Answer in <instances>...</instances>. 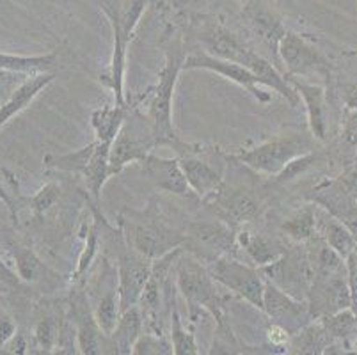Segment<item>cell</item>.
I'll return each mask as SVG.
<instances>
[{"label": "cell", "mask_w": 357, "mask_h": 355, "mask_svg": "<svg viewBox=\"0 0 357 355\" xmlns=\"http://www.w3.org/2000/svg\"><path fill=\"white\" fill-rule=\"evenodd\" d=\"M347 279H349L350 299H352V311L357 315V249L345 259Z\"/></svg>", "instance_id": "obj_38"}, {"label": "cell", "mask_w": 357, "mask_h": 355, "mask_svg": "<svg viewBox=\"0 0 357 355\" xmlns=\"http://www.w3.org/2000/svg\"><path fill=\"white\" fill-rule=\"evenodd\" d=\"M142 164H144L146 174L157 188L169 194L181 195V197L192 195L178 158H164L151 153Z\"/></svg>", "instance_id": "obj_12"}, {"label": "cell", "mask_w": 357, "mask_h": 355, "mask_svg": "<svg viewBox=\"0 0 357 355\" xmlns=\"http://www.w3.org/2000/svg\"><path fill=\"white\" fill-rule=\"evenodd\" d=\"M342 137L349 146H357V109H350L347 114Z\"/></svg>", "instance_id": "obj_39"}, {"label": "cell", "mask_w": 357, "mask_h": 355, "mask_svg": "<svg viewBox=\"0 0 357 355\" xmlns=\"http://www.w3.org/2000/svg\"><path fill=\"white\" fill-rule=\"evenodd\" d=\"M171 347H173V354L176 355L199 354L196 338H194L192 332H189L183 327L180 312H178L176 308H173V315H171Z\"/></svg>", "instance_id": "obj_31"}, {"label": "cell", "mask_w": 357, "mask_h": 355, "mask_svg": "<svg viewBox=\"0 0 357 355\" xmlns=\"http://www.w3.org/2000/svg\"><path fill=\"white\" fill-rule=\"evenodd\" d=\"M6 213H9V215H11V210H9V208H8V204H6L4 201H0V220L4 219V217H6ZM11 219H13V217H11Z\"/></svg>", "instance_id": "obj_47"}, {"label": "cell", "mask_w": 357, "mask_h": 355, "mask_svg": "<svg viewBox=\"0 0 357 355\" xmlns=\"http://www.w3.org/2000/svg\"><path fill=\"white\" fill-rule=\"evenodd\" d=\"M59 332L61 325L54 320V318H43L38 322L34 328V343L41 352L50 354L55 348V345L59 343Z\"/></svg>", "instance_id": "obj_34"}, {"label": "cell", "mask_w": 357, "mask_h": 355, "mask_svg": "<svg viewBox=\"0 0 357 355\" xmlns=\"http://www.w3.org/2000/svg\"><path fill=\"white\" fill-rule=\"evenodd\" d=\"M96 146H98V141L95 139L91 144L84 146V148L77 149V151L68 153V155H47L45 156V165L52 169H57V171L82 174L84 169L89 164L91 156L95 153Z\"/></svg>", "instance_id": "obj_29"}, {"label": "cell", "mask_w": 357, "mask_h": 355, "mask_svg": "<svg viewBox=\"0 0 357 355\" xmlns=\"http://www.w3.org/2000/svg\"><path fill=\"white\" fill-rule=\"evenodd\" d=\"M213 201H219L220 215L231 226L249 222L252 217L258 215V201L252 195L243 194V192H236V194L229 195V197H222V199L217 195Z\"/></svg>", "instance_id": "obj_21"}, {"label": "cell", "mask_w": 357, "mask_h": 355, "mask_svg": "<svg viewBox=\"0 0 357 355\" xmlns=\"http://www.w3.org/2000/svg\"><path fill=\"white\" fill-rule=\"evenodd\" d=\"M180 236L174 234L164 222L151 219L134 227V249L148 258H160L169 250L176 249L181 243Z\"/></svg>", "instance_id": "obj_14"}, {"label": "cell", "mask_w": 357, "mask_h": 355, "mask_svg": "<svg viewBox=\"0 0 357 355\" xmlns=\"http://www.w3.org/2000/svg\"><path fill=\"white\" fill-rule=\"evenodd\" d=\"M121 302H119V293L118 286H112L110 289H107L102 295V299L98 301L95 308V320L98 324L100 331L105 334L107 338H110V334L114 332V328L118 327V322L121 318Z\"/></svg>", "instance_id": "obj_24"}, {"label": "cell", "mask_w": 357, "mask_h": 355, "mask_svg": "<svg viewBox=\"0 0 357 355\" xmlns=\"http://www.w3.org/2000/svg\"><path fill=\"white\" fill-rule=\"evenodd\" d=\"M183 70L213 71V73L220 75V77L228 78L229 82L243 87V89L248 91L249 94H252L259 103L271 102V94L258 89V86L261 84L258 75L252 73L249 68L242 66V64L233 63V61H226V59L215 57V55H210L208 52H196V54H190L189 57H185Z\"/></svg>", "instance_id": "obj_6"}, {"label": "cell", "mask_w": 357, "mask_h": 355, "mask_svg": "<svg viewBox=\"0 0 357 355\" xmlns=\"http://www.w3.org/2000/svg\"><path fill=\"white\" fill-rule=\"evenodd\" d=\"M320 322L329 334L331 341L345 343V347L350 340L356 341L357 315L352 309H343V311H337L334 315H326V317L320 318Z\"/></svg>", "instance_id": "obj_25"}, {"label": "cell", "mask_w": 357, "mask_h": 355, "mask_svg": "<svg viewBox=\"0 0 357 355\" xmlns=\"http://www.w3.org/2000/svg\"><path fill=\"white\" fill-rule=\"evenodd\" d=\"M61 197V187L57 183H47L45 187H41L40 190L36 192L29 199V206L34 211L36 217H43L45 213L52 210L55 206V203L59 201Z\"/></svg>", "instance_id": "obj_35"}, {"label": "cell", "mask_w": 357, "mask_h": 355, "mask_svg": "<svg viewBox=\"0 0 357 355\" xmlns=\"http://www.w3.org/2000/svg\"><path fill=\"white\" fill-rule=\"evenodd\" d=\"M208 272L215 282L236 293L243 301L263 311V295H265V281L261 272L252 266L240 263L231 258H217L208 265Z\"/></svg>", "instance_id": "obj_5"}, {"label": "cell", "mask_w": 357, "mask_h": 355, "mask_svg": "<svg viewBox=\"0 0 357 355\" xmlns=\"http://www.w3.org/2000/svg\"><path fill=\"white\" fill-rule=\"evenodd\" d=\"M263 311L267 312L275 324L283 325L287 328L288 324H297L298 320H304L310 317V305L303 301L291 297L287 292L274 285L271 281H265V295H263Z\"/></svg>", "instance_id": "obj_15"}, {"label": "cell", "mask_w": 357, "mask_h": 355, "mask_svg": "<svg viewBox=\"0 0 357 355\" xmlns=\"http://www.w3.org/2000/svg\"><path fill=\"white\" fill-rule=\"evenodd\" d=\"M345 103L347 109H357V86H352L347 89L345 93Z\"/></svg>", "instance_id": "obj_46"}, {"label": "cell", "mask_w": 357, "mask_h": 355, "mask_svg": "<svg viewBox=\"0 0 357 355\" xmlns=\"http://www.w3.org/2000/svg\"><path fill=\"white\" fill-rule=\"evenodd\" d=\"M15 262L16 273L22 281H38V279H41L43 272H47V266L41 263V259L36 256L31 247H16Z\"/></svg>", "instance_id": "obj_32"}, {"label": "cell", "mask_w": 357, "mask_h": 355, "mask_svg": "<svg viewBox=\"0 0 357 355\" xmlns=\"http://www.w3.org/2000/svg\"><path fill=\"white\" fill-rule=\"evenodd\" d=\"M322 239L329 247H333L343 259H347L357 249V240L352 231L336 217H327L322 222Z\"/></svg>", "instance_id": "obj_23"}, {"label": "cell", "mask_w": 357, "mask_h": 355, "mask_svg": "<svg viewBox=\"0 0 357 355\" xmlns=\"http://www.w3.org/2000/svg\"><path fill=\"white\" fill-rule=\"evenodd\" d=\"M336 183L340 185L347 194H350L352 197H356L357 199V165L356 167L349 169L347 172H343V174L337 178Z\"/></svg>", "instance_id": "obj_41"}, {"label": "cell", "mask_w": 357, "mask_h": 355, "mask_svg": "<svg viewBox=\"0 0 357 355\" xmlns=\"http://www.w3.org/2000/svg\"><path fill=\"white\" fill-rule=\"evenodd\" d=\"M96 252H98V220H96L91 229L87 231V239H86V247H84L82 254L79 258V265H77V270L73 273V281L82 285L84 278H86L87 270H89L91 263L95 259Z\"/></svg>", "instance_id": "obj_33"}, {"label": "cell", "mask_w": 357, "mask_h": 355, "mask_svg": "<svg viewBox=\"0 0 357 355\" xmlns=\"http://www.w3.org/2000/svg\"><path fill=\"white\" fill-rule=\"evenodd\" d=\"M354 350L357 352V336H356V341H354Z\"/></svg>", "instance_id": "obj_48"}, {"label": "cell", "mask_w": 357, "mask_h": 355, "mask_svg": "<svg viewBox=\"0 0 357 355\" xmlns=\"http://www.w3.org/2000/svg\"><path fill=\"white\" fill-rule=\"evenodd\" d=\"M314 162V155L311 151L304 153V155L297 156V158H294L291 162H288L287 167L283 169L281 172H278L275 174V183H288V181L295 180L298 174H303L304 171H306L307 167H310L311 164Z\"/></svg>", "instance_id": "obj_36"}, {"label": "cell", "mask_w": 357, "mask_h": 355, "mask_svg": "<svg viewBox=\"0 0 357 355\" xmlns=\"http://www.w3.org/2000/svg\"><path fill=\"white\" fill-rule=\"evenodd\" d=\"M126 119V107L125 105H105L96 109L91 114V125L96 133V139L100 142H109L112 144L118 137L123 123Z\"/></svg>", "instance_id": "obj_20"}, {"label": "cell", "mask_w": 357, "mask_h": 355, "mask_svg": "<svg viewBox=\"0 0 357 355\" xmlns=\"http://www.w3.org/2000/svg\"><path fill=\"white\" fill-rule=\"evenodd\" d=\"M4 348L8 354H25V352H27L25 350V348H27V341H25V338L20 336V334H15Z\"/></svg>", "instance_id": "obj_44"}, {"label": "cell", "mask_w": 357, "mask_h": 355, "mask_svg": "<svg viewBox=\"0 0 357 355\" xmlns=\"http://www.w3.org/2000/svg\"><path fill=\"white\" fill-rule=\"evenodd\" d=\"M180 164L190 190L199 199L213 201L222 192V178L206 162L192 158V156H185V158H180Z\"/></svg>", "instance_id": "obj_17"}, {"label": "cell", "mask_w": 357, "mask_h": 355, "mask_svg": "<svg viewBox=\"0 0 357 355\" xmlns=\"http://www.w3.org/2000/svg\"><path fill=\"white\" fill-rule=\"evenodd\" d=\"M18 281H20L18 273L13 272V270L9 269L8 265H6L4 259L0 258V282H2V285L16 286V285H18Z\"/></svg>", "instance_id": "obj_43"}, {"label": "cell", "mask_w": 357, "mask_h": 355, "mask_svg": "<svg viewBox=\"0 0 357 355\" xmlns=\"http://www.w3.org/2000/svg\"><path fill=\"white\" fill-rule=\"evenodd\" d=\"M183 52L169 54L165 66L158 75V82L153 87H149L148 93H144V117L153 130L158 146H173L178 142L173 128L171 109H173L174 86L178 82V75L183 70Z\"/></svg>", "instance_id": "obj_1"}, {"label": "cell", "mask_w": 357, "mask_h": 355, "mask_svg": "<svg viewBox=\"0 0 357 355\" xmlns=\"http://www.w3.org/2000/svg\"><path fill=\"white\" fill-rule=\"evenodd\" d=\"M98 141V139H96ZM109 155H110V144L109 142H100L96 146L95 153L91 156L89 164L87 167L84 169L82 178L86 181L87 190L93 194L95 199H100V194H102L103 185L107 183L110 176V162H109Z\"/></svg>", "instance_id": "obj_19"}, {"label": "cell", "mask_w": 357, "mask_h": 355, "mask_svg": "<svg viewBox=\"0 0 357 355\" xmlns=\"http://www.w3.org/2000/svg\"><path fill=\"white\" fill-rule=\"evenodd\" d=\"M279 59L284 64V75L301 77L307 73H322L327 63L314 45L295 32H287L279 43Z\"/></svg>", "instance_id": "obj_9"}, {"label": "cell", "mask_w": 357, "mask_h": 355, "mask_svg": "<svg viewBox=\"0 0 357 355\" xmlns=\"http://www.w3.org/2000/svg\"><path fill=\"white\" fill-rule=\"evenodd\" d=\"M153 263L151 258L141 254L139 250H126L119 256L118 265V293L121 302V311L139 305L141 295L151 275Z\"/></svg>", "instance_id": "obj_7"}, {"label": "cell", "mask_w": 357, "mask_h": 355, "mask_svg": "<svg viewBox=\"0 0 357 355\" xmlns=\"http://www.w3.org/2000/svg\"><path fill=\"white\" fill-rule=\"evenodd\" d=\"M267 336L272 345H275V347H284L288 343V340H290V331L284 328L283 325L272 324L267 331Z\"/></svg>", "instance_id": "obj_42"}, {"label": "cell", "mask_w": 357, "mask_h": 355, "mask_svg": "<svg viewBox=\"0 0 357 355\" xmlns=\"http://www.w3.org/2000/svg\"><path fill=\"white\" fill-rule=\"evenodd\" d=\"M201 41H203L204 48L210 55H215V57L226 59V61H233V63H238L242 66L249 68L251 70L252 63L256 61L259 54H255L252 50H249L245 45L238 39V36H235L233 32H229L228 29L215 25V27H210L208 31L201 36Z\"/></svg>", "instance_id": "obj_11"}, {"label": "cell", "mask_w": 357, "mask_h": 355, "mask_svg": "<svg viewBox=\"0 0 357 355\" xmlns=\"http://www.w3.org/2000/svg\"><path fill=\"white\" fill-rule=\"evenodd\" d=\"M142 322H144V318H142V311L139 305H134V308H130L121 312L118 327H116L114 332L110 334V338H112V347H114L116 354H134L135 343H137V340L141 338Z\"/></svg>", "instance_id": "obj_18"}, {"label": "cell", "mask_w": 357, "mask_h": 355, "mask_svg": "<svg viewBox=\"0 0 357 355\" xmlns=\"http://www.w3.org/2000/svg\"><path fill=\"white\" fill-rule=\"evenodd\" d=\"M176 286L192 311L196 308L208 311L222 331L220 336H224L228 341L229 338H233L231 331L224 322L226 320L224 299L208 269L201 266V263L192 256H183L180 259L176 258Z\"/></svg>", "instance_id": "obj_2"}, {"label": "cell", "mask_w": 357, "mask_h": 355, "mask_svg": "<svg viewBox=\"0 0 357 355\" xmlns=\"http://www.w3.org/2000/svg\"><path fill=\"white\" fill-rule=\"evenodd\" d=\"M243 18L248 20L252 34L258 38L259 43L271 52L275 68H278L281 63L279 43H281L283 36L287 34V31H284L275 9H272L268 0H248L243 4Z\"/></svg>", "instance_id": "obj_8"}, {"label": "cell", "mask_w": 357, "mask_h": 355, "mask_svg": "<svg viewBox=\"0 0 357 355\" xmlns=\"http://www.w3.org/2000/svg\"><path fill=\"white\" fill-rule=\"evenodd\" d=\"M243 234H245V242L242 240V243L245 246V250H248L252 262L258 266L271 265L287 252L278 240L268 239L265 234H255V236H249L248 233Z\"/></svg>", "instance_id": "obj_27"}, {"label": "cell", "mask_w": 357, "mask_h": 355, "mask_svg": "<svg viewBox=\"0 0 357 355\" xmlns=\"http://www.w3.org/2000/svg\"><path fill=\"white\" fill-rule=\"evenodd\" d=\"M16 334V324L6 312H0V348H4L8 341Z\"/></svg>", "instance_id": "obj_40"}, {"label": "cell", "mask_w": 357, "mask_h": 355, "mask_svg": "<svg viewBox=\"0 0 357 355\" xmlns=\"http://www.w3.org/2000/svg\"><path fill=\"white\" fill-rule=\"evenodd\" d=\"M55 64V54L48 55H13L0 52V71L34 75L50 71Z\"/></svg>", "instance_id": "obj_22"}, {"label": "cell", "mask_w": 357, "mask_h": 355, "mask_svg": "<svg viewBox=\"0 0 357 355\" xmlns=\"http://www.w3.org/2000/svg\"><path fill=\"white\" fill-rule=\"evenodd\" d=\"M0 201H4L6 204H8V208L11 210V217L13 220H16V206H15V201H13L11 194H9L8 188L4 187V181H2V178H0Z\"/></svg>", "instance_id": "obj_45"}, {"label": "cell", "mask_w": 357, "mask_h": 355, "mask_svg": "<svg viewBox=\"0 0 357 355\" xmlns=\"http://www.w3.org/2000/svg\"><path fill=\"white\" fill-rule=\"evenodd\" d=\"M307 151H310V144L304 139L290 135L275 137L272 141L261 142V144L255 146L252 149L238 153L231 158H236V160L245 164L256 172L275 176L287 167L288 162Z\"/></svg>", "instance_id": "obj_4"}, {"label": "cell", "mask_w": 357, "mask_h": 355, "mask_svg": "<svg viewBox=\"0 0 357 355\" xmlns=\"http://www.w3.org/2000/svg\"><path fill=\"white\" fill-rule=\"evenodd\" d=\"M238 2H242V4H245V2H248V0H238Z\"/></svg>", "instance_id": "obj_49"}, {"label": "cell", "mask_w": 357, "mask_h": 355, "mask_svg": "<svg viewBox=\"0 0 357 355\" xmlns=\"http://www.w3.org/2000/svg\"><path fill=\"white\" fill-rule=\"evenodd\" d=\"M317 224V211L310 204V206L301 208L294 215H290L284 220L283 229L295 242H307V240H311L314 236Z\"/></svg>", "instance_id": "obj_30"}, {"label": "cell", "mask_w": 357, "mask_h": 355, "mask_svg": "<svg viewBox=\"0 0 357 355\" xmlns=\"http://www.w3.org/2000/svg\"><path fill=\"white\" fill-rule=\"evenodd\" d=\"M107 338L100 331L98 324L95 320V315L91 317L89 312H80L77 320V348L84 355H98L102 354V340Z\"/></svg>", "instance_id": "obj_26"}, {"label": "cell", "mask_w": 357, "mask_h": 355, "mask_svg": "<svg viewBox=\"0 0 357 355\" xmlns=\"http://www.w3.org/2000/svg\"><path fill=\"white\" fill-rule=\"evenodd\" d=\"M279 2H290V0H279Z\"/></svg>", "instance_id": "obj_50"}, {"label": "cell", "mask_w": 357, "mask_h": 355, "mask_svg": "<svg viewBox=\"0 0 357 355\" xmlns=\"http://www.w3.org/2000/svg\"><path fill=\"white\" fill-rule=\"evenodd\" d=\"M173 347H169L164 340H162V334H141V338L137 340L134 347L135 355L142 354H171Z\"/></svg>", "instance_id": "obj_37"}, {"label": "cell", "mask_w": 357, "mask_h": 355, "mask_svg": "<svg viewBox=\"0 0 357 355\" xmlns=\"http://www.w3.org/2000/svg\"><path fill=\"white\" fill-rule=\"evenodd\" d=\"M290 86L297 91V94L304 100L307 112V121L313 137L318 141H324L327 135V121H326V89L322 86L307 84L304 80H298V77L284 75Z\"/></svg>", "instance_id": "obj_16"}, {"label": "cell", "mask_w": 357, "mask_h": 355, "mask_svg": "<svg viewBox=\"0 0 357 355\" xmlns=\"http://www.w3.org/2000/svg\"><path fill=\"white\" fill-rule=\"evenodd\" d=\"M155 146H158L157 139L144 116L125 119L118 137L110 144V174H118L132 162H144Z\"/></svg>", "instance_id": "obj_3"}, {"label": "cell", "mask_w": 357, "mask_h": 355, "mask_svg": "<svg viewBox=\"0 0 357 355\" xmlns=\"http://www.w3.org/2000/svg\"><path fill=\"white\" fill-rule=\"evenodd\" d=\"M329 345L331 338L324 328L322 322L304 325L298 334H294V340H291V348H295L297 354H324Z\"/></svg>", "instance_id": "obj_28"}, {"label": "cell", "mask_w": 357, "mask_h": 355, "mask_svg": "<svg viewBox=\"0 0 357 355\" xmlns=\"http://www.w3.org/2000/svg\"><path fill=\"white\" fill-rule=\"evenodd\" d=\"M261 272L267 273L268 281L278 288L295 297L294 292H306V282L310 281V262L298 252H284L278 262L261 266Z\"/></svg>", "instance_id": "obj_10"}, {"label": "cell", "mask_w": 357, "mask_h": 355, "mask_svg": "<svg viewBox=\"0 0 357 355\" xmlns=\"http://www.w3.org/2000/svg\"><path fill=\"white\" fill-rule=\"evenodd\" d=\"M54 78L55 75L50 73V71L27 75V77L11 91L8 100H6L4 103H0V130L4 128L13 117H16L18 114L24 112V110L34 102L36 98H38V94H40L45 87H48L54 82Z\"/></svg>", "instance_id": "obj_13"}]
</instances>
